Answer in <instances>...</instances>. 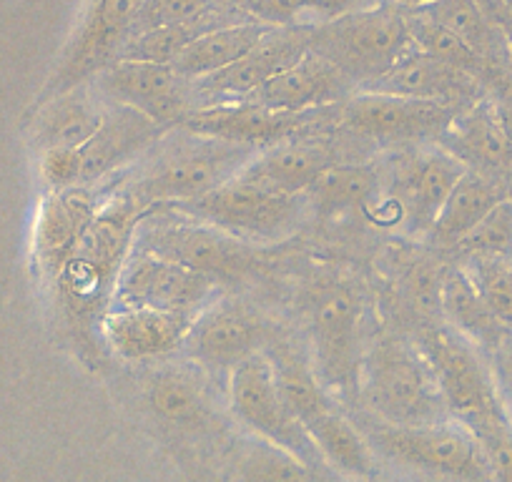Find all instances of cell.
<instances>
[{"label":"cell","mask_w":512,"mask_h":482,"mask_svg":"<svg viewBox=\"0 0 512 482\" xmlns=\"http://www.w3.org/2000/svg\"><path fill=\"white\" fill-rule=\"evenodd\" d=\"M382 189V176L369 164L329 166L307 191V204L317 219L342 221L352 214H362L377 199Z\"/></svg>","instance_id":"cell-27"},{"label":"cell","mask_w":512,"mask_h":482,"mask_svg":"<svg viewBox=\"0 0 512 482\" xmlns=\"http://www.w3.org/2000/svg\"><path fill=\"white\" fill-rule=\"evenodd\" d=\"M475 3H477V8H480V11L490 18V21H495L497 26L507 33V36H512V21H510V16H507L505 6H502V0H475Z\"/></svg>","instance_id":"cell-44"},{"label":"cell","mask_w":512,"mask_h":482,"mask_svg":"<svg viewBox=\"0 0 512 482\" xmlns=\"http://www.w3.org/2000/svg\"><path fill=\"white\" fill-rule=\"evenodd\" d=\"M269 329L259 314L229 299L211 302L191 322L184 349L194 362L214 372H231L259 349H267Z\"/></svg>","instance_id":"cell-17"},{"label":"cell","mask_w":512,"mask_h":482,"mask_svg":"<svg viewBox=\"0 0 512 482\" xmlns=\"http://www.w3.org/2000/svg\"><path fill=\"white\" fill-rule=\"evenodd\" d=\"M417 349L435 375L452 420L472 435L507 415L492 365L470 339L447 324H435L420 334Z\"/></svg>","instance_id":"cell-7"},{"label":"cell","mask_w":512,"mask_h":482,"mask_svg":"<svg viewBox=\"0 0 512 482\" xmlns=\"http://www.w3.org/2000/svg\"><path fill=\"white\" fill-rule=\"evenodd\" d=\"M324 465L339 475L372 480L377 475V457L364 437L362 427L354 425L337 405H327L304 422Z\"/></svg>","instance_id":"cell-26"},{"label":"cell","mask_w":512,"mask_h":482,"mask_svg":"<svg viewBox=\"0 0 512 482\" xmlns=\"http://www.w3.org/2000/svg\"><path fill=\"white\" fill-rule=\"evenodd\" d=\"M43 176L48 184L58 189H68V186H81L83 176V161L78 149H46L43 154Z\"/></svg>","instance_id":"cell-42"},{"label":"cell","mask_w":512,"mask_h":482,"mask_svg":"<svg viewBox=\"0 0 512 482\" xmlns=\"http://www.w3.org/2000/svg\"><path fill=\"white\" fill-rule=\"evenodd\" d=\"M309 51L327 58L359 88L415 51L405 6H364L309 33Z\"/></svg>","instance_id":"cell-5"},{"label":"cell","mask_w":512,"mask_h":482,"mask_svg":"<svg viewBox=\"0 0 512 482\" xmlns=\"http://www.w3.org/2000/svg\"><path fill=\"white\" fill-rule=\"evenodd\" d=\"M495 365H492V372H495L497 390H500L502 405H505L507 417L512 422V344L507 339L500 349H495Z\"/></svg>","instance_id":"cell-43"},{"label":"cell","mask_w":512,"mask_h":482,"mask_svg":"<svg viewBox=\"0 0 512 482\" xmlns=\"http://www.w3.org/2000/svg\"><path fill=\"white\" fill-rule=\"evenodd\" d=\"M369 482H387V480H382V477H377V475H374L372 480H369Z\"/></svg>","instance_id":"cell-49"},{"label":"cell","mask_w":512,"mask_h":482,"mask_svg":"<svg viewBox=\"0 0 512 482\" xmlns=\"http://www.w3.org/2000/svg\"><path fill=\"white\" fill-rule=\"evenodd\" d=\"M502 196H507L505 186L497 184L492 176L467 169L442 204L425 239L437 249H455Z\"/></svg>","instance_id":"cell-28"},{"label":"cell","mask_w":512,"mask_h":482,"mask_svg":"<svg viewBox=\"0 0 512 482\" xmlns=\"http://www.w3.org/2000/svg\"><path fill=\"white\" fill-rule=\"evenodd\" d=\"M410 3H415V6H422V3H427V0H410Z\"/></svg>","instance_id":"cell-48"},{"label":"cell","mask_w":512,"mask_h":482,"mask_svg":"<svg viewBox=\"0 0 512 482\" xmlns=\"http://www.w3.org/2000/svg\"><path fill=\"white\" fill-rule=\"evenodd\" d=\"M98 206L101 201L91 186H68L51 196L38 224V249L56 272L88 229Z\"/></svg>","instance_id":"cell-29"},{"label":"cell","mask_w":512,"mask_h":482,"mask_svg":"<svg viewBox=\"0 0 512 482\" xmlns=\"http://www.w3.org/2000/svg\"><path fill=\"white\" fill-rule=\"evenodd\" d=\"M357 390L372 417L390 425L452 420L422 352L402 339L379 337L364 349Z\"/></svg>","instance_id":"cell-2"},{"label":"cell","mask_w":512,"mask_h":482,"mask_svg":"<svg viewBox=\"0 0 512 482\" xmlns=\"http://www.w3.org/2000/svg\"><path fill=\"white\" fill-rule=\"evenodd\" d=\"M319 482H369V480H357V477H347V475H339V472L327 470L322 477H319Z\"/></svg>","instance_id":"cell-46"},{"label":"cell","mask_w":512,"mask_h":482,"mask_svg":"<svg viewBox=\"0 0 512 482\" xmlns=\"http://www.w3.org/2000/svg\"><path fill=\"white\" fill-rule=\"evenodd\" d=\"M455 249L467 259H512V196H502Z\"/></svg>","instance_id":"cell-38"},{"label":"cell","mask_w":512,"mask_h":482,"mask_svg":"<svg viewBox=\"0 0 512 482\" xmlns=\"http://www.w3.org/2000/svg\"><path fill=\"white\" fill-rule=\"evenodd\" d=\"M221 294V284L186 264L146 249H131L113 287L111 304L151 307L196 319Z\"/></svg>","instance_id":"cell-11"},{"label":"cell","mask_w":512,"mask_h":482,"mask_svg":"<svg viewBox=\"0 0 512 482\" xmlns=\"http://www.w3.org/2000/svg\"><path fill=\"white\" fill-rule=\"evenodd\" d=\"M214 0H146L144 11L136 21V31L171 26V23H189L211 16Z\"/></svg>","instance_id":"cell-40"},{"label":"cell","mask_w":512,"mask_h":482,"mask_svg":"<svg viewBox=\"0 0 512 482\" xmlns=\"http://www.w3.org/2000/svg\"><path fill=\"white\" fill-rule=\"evenodd\" d=\"M256 149L229 144L181 129L174 144L154 146V156L136 171L121 194L134 201L144 214L194 201L234 179L251 161Z\"/></svg>","instance_id":"cell-1"},{"label":"cell","mask_w":512,"mask_h":482,"mask_svg":"<svg viewBox=\"0 0 512 482\" xmlns=\"http://www.w3.org/2000/svg\"><path fill=\"white\" fill-rule=\"evenodd\" d=\"M477 442L485 450L490 462L492 482H512V422L510 417H500L492 425L475 432Z\"/></svg>","instance_id":"cell-41"},{"label":"cell","mask_w":512,"mask_h":482,"mask_svg":"<svg viewBox=\"0 0 512 482\" xmlns=\"http://www.w3.org/2000/svg\"><path fill=\"white\" fill-rule=\"evenodd\" d=\"M144 6L146 0H88L83 21L53 76V96L91 83L103 68L118 61L128 38L134 36Z\"/></svg>","instance_id":"cell-12"},{"label":"cell","mask_w":512,"mask_h":482,"mask_svg":"<svg viewBox=\"0 0 512 482\" xmlns=\"http://www.w3.org/2000/svg\"><path fill=\"white\" fill-rule=\"evenodd\" d=\"M352 96V81L334 63L317 53H304L244 101H254L279 113H314L344 103Z\"/></svg>","instance_id":"cell-20"},{"label":"cell","mask_w":512,"mask_h":482,"mask_svg":"<svg viewBox=\"0 0 512 482\" xmlns=\"http://www.w3.org/2000/svg\"><path fill=\"white\" fill-rule=\"evenodd\" d=\"M467 164L442 146L422 149L402 159L390 179L382 184L384 196L400 214V229L412 236H427L442 204L457 181L465 176Z\"/></svg>","instance_id":"cell-15"},{"label":"cell","mask_w":512,"mask_h":482,"mask_svg":"<svg viewBox=\"0 0 512 482\" xmlns=\"http://www.w3.org/2000/svg\"><path fill=\"white\" fill-rule=\"evenodd\" d=\"M334 164H339L337 151L327 141L307 139L302 131L256 151L236 176L282 194H304Z\"/></svg>","instance_id":"cell-23"},{"label":"cell","mask_w":512,"mask_h":482,"mask_svg":"<svg viewBox=\"0 0 512 482\" xmlns=\"http://www.w3.org/2000/svg\"><path fill=\"white\" fill-rule=\"evenodd\" d=\"M359 427L374 457L392 465L450 482H492L485 450L457 420L435 425H390L372 417L367 425Z\"/></svg>","instance_id":"cell-4"},{"label":"cell","mask_w":512,"mask_h":482,"mask_svg":"<svg viewBox=\"0 0 512 482\" xmlns=\"http://www.w3.org/2000/svg\"><path fill=\"white\" fill-rule=\"evenodd\" d=\"M191 322V317L161 309L108 304L101 332L108 349L123 362H154L184 347Z\"/></svg>","instance_id":"cell-19"},{"label":"cell","mask_w":512,"mask_h":482,"mask_svg":"<svg viewBox=\"0 0 512 482\" xmlns=\"http://www.w3.org/2000/svg\"><path fill=\"white\" fill-rule=\"evenodd\" d=\"M327 467H312L294 452L249 435L236 442L231 482H319Z\"/></svg>","instance_id":"cell-34"},{"label":"cell","mask_w":512,"mask_h":482,"mask_svg":"<svg viewBox=\"0 0 512 482\" xmlns=\"http://www.w3.org/2000/svg\"><path fill=\"white\" fill-rule=\"evenodd\" d=\"M146 405L161 422L179 427L204 425L209 417V395L199 370L186 365L159 367L144 385Z\"/></svg>","instance_id":"cell-31"},{"label":"cell","mask_w":512,"mask_h":482,"mask_svg":"<svg viewBox=\"0 0 512 482\" xmlns=\"http://www.w3.org/2000/svg\"><path fill=\"white\" fill-rule=\"evenodd\" d=\"M134 247L186 264L219 284L239 282L262 264V254L249 241L164 209L141 219Z\"/></svg>","instance_id":"cell-8"},{"label":"cell","mask_w":512,"mask_h":482,"mask_svg":"<svg viewBox=\"0 0 512 482\" xmlns=\"http://www.w3.org/2000/svg\"><path fill=\"white\" fill-rule=\"evenodd\" d=\"M495 113H497V121H500L502 131H505V136L510 139V144H512V96L500 98V101L495 103Z\"/></svg>","instance_id":"cell-45"},{"label":"cell","mask_w":512,"mask_h":482,"mask_svg":"<svg viewBox=\"0 0 512 482\" xmlns=\"http://www.w3.org/2000/svg\"><path fill=\"white\" fill-rule=\"evenodd\" d=\"M269 28L272 26H264V23L254 21V18L236 23L226 21L221 26L211 28V31L201 33L171 66L186 81H204V78L214 76V73L224 71L231 63L239 61L249 48H254L256 43L262 41V36Z\"/></svg>","instance_id":"cell-30"},{"label":"cell","mask_w":512,"mask_h":482,"mask_svg":"<svg viewBox=\"0 0 512 482\" xmlns=\"http://www.w3.org/2000/svg\"><path fill=\"white\" fill-rule=\"evenodd\" d=\"M164 134L166 126L156 124L144 113L108 103L101 129L81 149V184L91 186L106 176L116 174L123 166L134 164L146 151L154 149L164 139Z\"/></svg>","instance_id":"cell-21"},{"label":"cell","mask_w":512,"mask_h":482,"mask_svg":"<svg viewBox=\"0 0 512 482\" xmlns=\"http://www.w3.org/2000/svg\"><path fill=\"white\" fill-rule=\"evenodd\" d=\"M462 108L392 93L357 91L339 106V121L357 139L422 141L440 139Z\"/></svg>","instance_id":"cell-14"},{"label":"cell","mask_w":512,"mask_h":482,"mask_svg":"<svg viewBox=\"0 0 512 482\" xmlns=\"http://www.w3.org/2000/svg\"><path fill=\"white\" fill-rule=\"evenodd\" d=\"M226 397H229L231 415L241 422L249 435L262 437V440L294 452L307 465L327 467L319 457L312 437L307 435L297 415L289 410L267 349L254 352L229 372Z\"/></svg>","instance_id":"cell-9"},{"label":"cell","mask_w":512,"mask_h":482,"mask_svg":"<svg viewBox=\"0 0 512 482\" xmlns=\"http://www.w3.org/2000/svg\"><path fill=\"white\" fill-rule=\"evenodd\" d=\"M164 211L204 221L256 247V244H272V241H284L297 234V229L309 216V204L304 194H282V191L264 189V186L244 181L241 176H234L219 189L194 201L169 206Z\"/></svg>","instance_id":"cell-6"},{"label":"cell","mask_w":512,"mask_h":482,"mask_svg":"<svg viewBox=\"0 0 512 482\" xmlns=\"http://www.w3.org/2000/svg\"><path fill=\"white\" fill-rule=\"evenodd\" d=\"M407 23H410V33L417 51L430 53V56L450 63V66L460 68V71L470 73V76L477 78L482 86L505 83L502 81V78H505V71H500V68L487 63L482 56H477L465 41H460L455 33L447 31V28L440 26L437 21H432L427 13L420 11V8H407Z\"/></svg>","instance_id":"cell-35"},{"label":"cell","mask_w":512,"mask_h":482,"mask_svg":"<svg viewBox=\"0 0 512 482\" xmlns=\"http://www.w3.org/2000/svg\"><path fill=\"white\" fill-rule=\"evenodd\" d=\"M106 108L108 103L98 96L91 83H86V88L78 86L53 98L46 126H43L46 149L81 151L101 129Z\"/></svg>","instance_id":"cell-33"},{"label":"cell","mask_w":512,"mask_h":482,"mask_svg":"<svg viewBox=\"0 0 512 482\" xmlns=\"http://www.w3.org/2000/svg\"><path fill=\"white\" fill-rule=\"evenodd\" d=\"M467 274L475 287L480 289L482 299L490 304L502 324L512 332V262L495 257H472L465 264Z\"/></svg>","instance_id":"cell-39"},{"label":"cell","mask_w":512,"mask_h":482,"mask_svg":"<svg viewBox=\"0 0 512 482\" xmlns=\"http://www.w3.org/2000/svg\"><path fill=\"white\" fill-rule=\"evenodd\" d=\"M362 297L344 282H319L307 297V327L312 339V367L329 392L357 387L364 349Z\"/></svg>","instance_id":"cell-10"},{"label":"cell","mask_w":512,"mask_h":482,"mask_svg":"<svg viewBox=\"0 0 512 482\" xmlns=\"http://www.w3.org/2000/svg\"><path fill=\"white\" fill-rule=\"evenodd\" d=\"M359 91L392 93V96L422 98V101L447 103L455 108H467L482 101V83L470 73L430 56V53L412 51L400 63L382 73L379 78L369 81Z\"/></svg>","instance_id":"cell-22"},{"label":"cell","mask_w":512,"mask_h":482,"mask_svg":"<svg viewBox=\"0 0 512 482\" xmlns=\"http://www.w3.org/2000/svg\"><path fill=\"white\" fill-rule=\"evenodd\" d=\"M144 216L121 191L101 201L88 229L58 269L63 294L76 312H106Z\"/></svg>","instance_id":"cell-3"},{"label":"cell","mask_w":512,"mask_h":482,"mask_svg":"<svg viewBox=\"0 0 512 482\" xmlns=\"http://www.w3.org/2000/svg\"><path fill=\"white\" fill-rule=\"evenodd\" d=\"M440 312L447 327L470 339L482 352H495L510 339V329L497 319L490 304L482 299L465 267H452L445 272L440 294Z\"/></svg>","instance_id":"cell-25"},{"label":"cell","mask_w":512,"mask_h":482,"mask_svg":"<svg viewBox=\"0 0 512 482\" xmlns=\"http://www.w3.org/2000/svg\"><path fill=\"white\" fill-rule=\"evenodd\" d=\"M362 3L364 0H244V8L249 18L264 26L314 31L364 8Z\"/></svg>","instance_id":"cell-36"},{"label":"cell","mask_w":512,"mask_h":482,"mask_svg":"<svg viewBox=\"0 0 512 482\" xmlns=\"http://www.w3.org/2000/svg\"><path fill=\"white\" fill-rule=\"evenodd\" d=\"M510 48H512V36H510Z\"/></svg>","instance_id":"cell-50"},{"label":"cell","mask_w":512,"mask_h":482,"mask_svg":"<svg viewBox=\"0 0 512 482\" xmlns=\"http://www.w3.org/2000/svg\"><path fill=\"white\" fill-rule=\"evenodd\" d=\"M221 26L214 21V16H204L199 21L189 23H171V26L149 28V31H139L128 38L123 46L121 56L128 61H151V63H174L201 33L211 31V28Z\"/></svg>","instance_id":"cell-37"},{"label":"cell","mask_w":512,"mask_h":482,"mask_svg":"<svg viewBox=\"0 0 512 482\" xmlns=\"http://www.w3.org/2000/svg\"><path fill=\"white\" fill-rule=\"evenodd\" d=\"M442 149L465 161L467 169L480 174L512 171V144L497 121L495 103L477 101L462 108L440 136Z\"/></svg>","instance_id":"cell-24"},{"label":"cell","mask_w":512,"mask_h":482,"mask_svg":"<svg viewBox=\"0 0 512 482\" xmlns=\"http://www.w3.org/2000/svg\"><path fill=\"white\" fill-rule=\"evenodd\" d=\"M415 8L455 33L487 63L500 71H512L510 36L477 8L475 0H427Z\"/></svg>","instance_id":"cell-32"},{"label":"cell","mask_w":512,"mask_h":482,"mask_svg":"<svg viewBox=\"0 0 512 482\" xmlns=\"http://www.w3.org/2000/svg\"><path fill=\"white\" fill-rule=\"evenodd\" d=\"M91 86L106 103L134 108L166 129L199 106L194 83L179 76L171 63L118 58L93 78Z\"/></svg>","instance_id":"cell-13"},{"label":"cell","mask_w":512,"mask_h":482,"mask_svg":"<svg viewBox=\"0 0 512 482\" xmlns=\"http://www.w3.org/2000/svg\"><path fill=\"white\" fill-rule=\"evenodd\" d=\"M327 111V108H324ZM324 111L314 113H279L254 101H226L196 106L179 121L181 129L196 136L229 141L262 151L277 141L312 129Z\"/></svg>","instance_id":"cell-16"},{"label":"cell","mask_w":512,"mask_h":482,"mask_svg":"<svg viewBox=\"0 0 512 482\" xmlns=\"http://www.w3.org/2000/svg\"><path fill=\"white\" fill-rule=\"evenodd\" d=\"M307 28H269L262 41L244 53L239 61L231 63L224 71L194 83L196 98H206V103L244 101L259 86L282 73L292 63H297L304 53H309Z\"/></svg>","instance_id":"cell-18"},{"label":"cell","mask_w":512,"mask_h":482,"mask_svg":"<svg viewBox=\"0 0 512 482\" xmlns=\"http://www.w3.org/2000/svg\"><path fill=\"white\" fill-rule=\"evenodd\" d=\"M502 6H505L507 16H510V21H512V0H502Z\"/></svg>","instance_id":"cell-47"}]
</instances>
